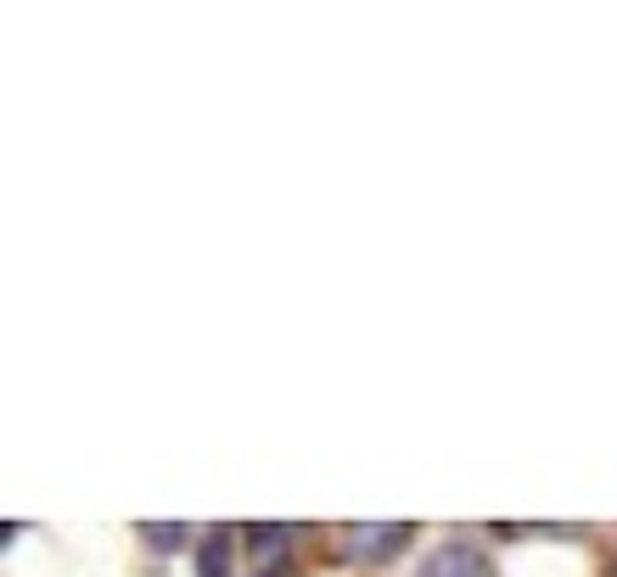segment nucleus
Here are the masks:
<instances>
[{
    "label": "nucleus",
    "instance_id": "obj_1",
    "mask_svg": "<svg viewBox=\"0 0 617 577\" xmlns=\"http://www.w3.org/2000/svg\"><path fill=\"white\" fill-rule=\"evenodd\" d=\"M404 539H410V527H404V521H359V527H349L343 550H349L354 561H388Z\"/></svg>",
    "mask_w": 617,
    "mask_h": 577
},
{
    "label": "nucleus",
    "instance_id": "obj_2",
    "mask_svg": "<svg viewBox=\"0 0 617 577\" xmlns=\"http://www.w3.org/2000/svg\"><path fill=\"white\" fill-rule=\"evenodd\" d=\"M421 577H489V561L471 550V544H444L433 561H426Z\"/></svg>",
    "mask_w": 617,
    "mask_h": 577
},
{
    "label": "nucleus",
    "instance_id": "obj_3",
    "mask_svg": "<svg viewBox=\"0 0 617 577\" xmlns=\"http://www.w3.org/2000/svg\"><path fill=\"white\" fill-rule=\"evenodd\" d=\"M197 577H230V539H225V533L203 539V550H197Z\"/></svg>",
    "mask_w": 617,
    "mask_h": 577
},
{
    "label": "nucleus",
    "instance_id": "obj_4",
    "mask_svg": "<svg viewBox=\"0 0 617 577\" xmlns=\"http://www.w3.org/2000/svg\"><path fill=\"white\" fill-rule=\"evenodd\" d=\"M287 539H293L287 527H253V533H248L253 555H259V561H270V566H275L281 555H287Z\"/></svg>",
    "mask_w": 617,
    "mask_h": 577
},
{
    "label": "nucleus",
    "instance_id": "obj_5",
    "mask_svg": "<svg viewBox=\"0 0 617 577\" xmlns=\"http://www.w3.org/2000/svg\"><path fill=\"white\" fill-rule=\"evenodd\" d=\"M140 533H147L152 550H180V544H185V527H180V521H147Z\"/></svg>",
    "mask_w": 617,
    "mask_h": 577
}]
</instances>
